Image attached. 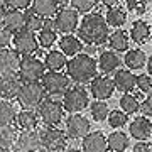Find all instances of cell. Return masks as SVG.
<instances>
[{
	"instance_id": "1",
	"label": "cell",
	"mask_w": 152,
	"mask_h": 152,
	"mask_svg": "<svg viewBox=\"0 0 152 152\" xmlns=\"http://www.w3.org/2000/svg\"><path fill=\"white\" fill-rule=\"evenodd\" d=\"M108 24L98 12L86 14L78 26V39L88 46H103L108 42Z\"/></svg>"
},
{
	"instance_id": "2",
	"label": "cell",
	"mask_w": 152,
	"mask_h": 152,
	"mask_svg": "<svg viewBox=\"0 0 152 152\" xmlns=\"http://www.w3.org/2000/svg\"><path fill=\"white\" fill-rule=\"evenodd\" d=\"M96 71L98 63L91 54H86V53H80L66 63V75L69 78V81L76 85L91 83V80L96 76Z\"/></svg>"
},
{
	"instance_id": "3",
	"label": "cell",
	"mask_w": 152,
	"mask_h": 152,
	"mask_svg": "<svg viewBox=\"0 0 152 152\" xmlns=\"http://www.w3.org/2000/svg\"><path fill=\"white\" fill-rule=\"evenodd\" d=\"M66 110L63 107V102L56 100L54 96H46L42 103L37 107L39 120L46 127H59V124L64 120Z\"/></svg>"
},
{
	"instance_id": "4",
	"label": "cell",
	"mask_w": 152,
	"mask_h": 152,
	"mask_svg": "<svg viewBox=\"0 0 152 152\" xmlns=\"http://www.w3.org/2000/svg\"><path fill=\"white\" fill-rule=\"evenodd\" d=\"M46 98V91L41 81L34 83H22V88L17 95V103L20 105L24 110H34L42 103Z\"/></svg>"
},
{
	"instance_id": "5",
	"label": "cell",
	"mask_w": 152,
	"mask_h": 152,
	"mask_svg": "<svg viewBox=\"0 0 152 152\" xmlns=\"http://www.w3.org/2000/svg\"><path fill=\"white\" fill-rule=\"evenodd\" d=\"M63 107L69 115L81 113L83 110L90 107V93L83 86H71L68 88V91L63 95Z\"/></svg>"
},
{
	"instance_id": "6",
	"label": "cell",
	"mask_w": 152,
	"mask_h": 152,
	"mask_svg": "<svg viewBox=\"0 0 152 152\" xmlns=\"http://www.w3.org/2000/svg\"><path fill=\"white\" fill-rule=\"evenodd\" d=\"M17 75H19V78L22 80V83L41 81V80H42V76L46 75V66H44V61H41L39 58H36V56L22 58Z\"/></svg>"
},
{
	"instance_id": "7",
	"label": "cell",
	"mask_w": 152,
	"mask_h": 152,
	"mask_svg": "<svg viewBox=\"0 0 152 152\" xmlns=\"http://www.w3.org/2000/svg\"><path fill=\"white\" fill-rule=\"evenodd\" d=\"M41 134V142H42V149L51 152H64L68 147V135L64 130H61L59 127H44Z\"/></svg>"
},
{
	"instance_id": "8",
	"label": "cell",
	"mask_w": 152,
	"mask_h": 152,
	"mask_svg": "<svg viewBox=\"0 0 152 152\" xmlns=\"http://www.w3.org/2000/svg\"><path fill=\"white\" fill-rule=\"evenodd\" d=\"M41 85L44 86V91L49 96L64 95L69 88V78L61 71H46V75L41 80Z\"/></svg>"
},
{
	"instance_id": "9",
	"label": "cell",
	"mask_w": 152,
	"mask_h": 152,
	"mask_svg": "<svg viewBox=\"0 0 152 152\" xmlns=\"http://www.w3.org/2000/svg\"><path fill=\"white\" fill-rule=\"evenodd\" d=\"M53 26H54L56 32H61L64 36L73 34L75 31H78V26H80L78 12L75 9H71V7H63L56 14L54 20H53Z\"/></svg>"
},
{
	"instance_id": "10",
	"label": "cell",
	"mask_w": 152,
	"mask_h": 152,
	"mask_svg": "<svg viewBox=\"0 0 152 152\" xmlns=\"http://www.w3.org/2000/svg\"><path fill=\"white\" fill-rule=\"evenodd\" d=\"M66 135L68 139L71 140H80V139H85V137L91 132V124L90 120L81 113H75V115H69L66 118Z\"/></svg>"
},
{
	"instance_id": "11",
	"label": "cell",
	"mask_w": 152,
	"mask_h": 152,
	"mask_svg": "<svg viewBox=\"0 0 152 152\" xmlns=\"http://www.w3.org/2000/svg\"><path fill=\"white\" fill-rule=\"evenodd\" d=\"M12 44H14V49L17 51V54L22 56V58L34 56L39 49L37 36L34 32H29V31H20L19 34H15L12 37Z\"/></svg>"
},
{
	"instance_id": "12",
	"label": "cell",
	"mask_w": 152,
	"mask_h": 152,
	"mask_svg": "<svg viewBox=\"0 0 152 152\" xmlns=\"http://www.w3.org/2000/svg\"><path fill=\"white\" fill-rule=\"evenodd\" d=\"M115 85L113 80L108 76H95L90 83V95L98 102H105L113 96Z\"/></svg>"
},
{
	"instance_id": "13",
	"label": "cell",
	"mask_w": 152,
	"mask_h": 152,
	"mask_svg": "<svg viewBox=\"0 0 152 152\" xmlns=\"http://www.w3.org/2000/svg\"><path fill=\"white\" fill-rule=\"evenodd\" d=\"M22 88L19 75H0V100H14Z\"/></svg>"
},
{
	"instance_id": "14",
	"label": "cell",
	"mask_w": 152,
	"mask_h": 152,
	"mask_svg": "<svg viewBox=\"0 0 152 152\" xmlns=\"http://www.w3.org/2000/svg\"><path fill=\"white\" fill-rule=\"evenodd\" d=\"M15 149H19V151H22V152H39L41 149H42L41 134H39L37 130L20 132V134H17Z\"/></svg>"
},
{
	"instance_id": "15",
	"label": "cell",
	"mask_w": 152,
	"mask_h": 152,
	"mask_svg": "<svg viewBox=\"0 0 152 152\" xmlns=\"http://www.w3.org/2000/svg\"><path fill=\"white\" fill-rule=\"evenodd\" d=\"M129 132L137 142H147V139L152 137V120L147 117H137L130 122Z\"/></svg>"
},
{
	"instance_id": "16",
	"label": "cell",
	"mask_w": 152,
	"mask_h": 152,
	"mask_svg": "<svg viewBox=\"0 0 152 152\" xmlns=\"http://www.w3.org/2000/svg\"><path fill=\"white\" fill-rule=\"evenodd\" d=\"M20 56L15 49L7 48L0 51V75H15L20 66Z\"/></svg>"
},
{
	"instance_id": "17",
	"label": "cell",
	"mask_w": 152,
	"mask_h": 152,
	"mask_svg": "<svg viewBox=\"0 0 152 152\" xmlns=\"http://www.w3.org/2000/svg\"><path fill=\"white\" fill-rule=\"evenodd\" d=\"M2 27L5 29V31H9L12 36L19 34L20 31H26V12L7 9Z\"/></svg>"
},
{
	"instance_id": "18",
	"label": "cell",
	"mask_w": 152,
	"mask_h": 152,
	"mask_svg": "<svg viewBox=\"0 0 152 152\" xmlns=\"http://www.w3.org/2000/svg\"><path fill=\"white\" fill-rule=\"evenodd\" d=\"M81 152H108V140L102 132H90L81 140Z\"/></svg>"
},
{
	"instance_id": "19",
	"label": "cell",
	"mask_w": 152,
	"mask_h": 152,
	"mask_svg": "<svg viewBox=\"0 0 152 152\" xmlns=\"http://www.w3.org/2000/svg\"><path fill=\"white\" fill-rule=\"evenodd\" d=\"M39 124V115L36 110H24L22 108L17 113L15 118V129H19L20 132H31V130H37Z\"/></svg>"
},
{
	"instance_id": "20",
	"label": "cell",
	"mask_w": 152,
	"mask_h": 152,
	"mask_svg": "<svg viewBox=\"0 0 152 152\" xmlns=\"http://www.w3.org/2000/svg\"><path fill=\"white\" fill-rule=\"evenodd\" d=\"M113 85H115V90L122 91L124 95L130 93L137 86V76L130 69H118L113 76Z\"/></svg>"
},
{
	"instance_id": "21",
	"label": "cell",
	"mask_w": 152,
	"mask_h": 152,
	"mask_svg": "<svg viewBox=\"0 0 152 152\" xmlns=\"http://www.w3.org/2000/svg\"><path fill=\"white\" fill-rule=\"evenodd\" d=\"M31 10L42 19L56 17V14L59 12V0H32Z\"/></svg>"
},
{
	"instance_id": "22",
	"label": "cell",
	"mask_w": 152,
	"mask_h": 152,
	"mask_svg": "<svg viewBox=\"0 0 152 152\" xmlns=\"http://www.w3.org/2000/svg\"><path fill=\"white\" fill-rule=\"evenodd\" d=\"M120 66H122V59L118 58V54L115 51H103L100 54V58H98V68L105 75L117 73Z\"/></svg>"
},
{
	"instance_id": "23",
	"label": "cell",
	"mask_w": 152,
	"mask_h": 152,
	"mask_svg": "<svg viewBox=\"0 0 152 152\" xmlns=\"http://www.w3.org/2000/svg\"><path fill=\"white\" fill-rule=\"evenodd\" d=\"M83 49V42L78 37H75L73 34H68V36H63L59 39V51L66 58H75V56L80 54V51Z\"/></svg>"
},
{
	"instance_id": "24",
	"label": "cell",
	"mask_w": 152,
	"mask_h": 152,
	"mask_svg": "<svg viewBox=\"0 0 152 152\" xmlns=\"http://www.w3.org/2000/svg\"><path fill=\"white\" fill-rule=\"evenodd\" d=\"M125 66L130 71H137L142 69L147 64V56L142 49H129L125 53Z\"/></svg>"
},
{
	"instance_id": "25",
	"label": "cell",
	"mask_w": 152,
	"mask_h": 152,
	"mask_svg": "<svg viewBox=\"0 0 152 152\" xmlns=\"http://www.w3.org/2000/svg\"><path fill=\"white\" fill-rule=\"evenodd\" d=\"M58 41V32H56L53 22H46L44 27L37 32V42H39V48H44V49H49L53 44Z\"/></svg>"
},
{
	"instance_id": "26",
	"label": "cell",
	"mask_w": 152,
	"mask_h": 152,
	"mask_svg": "<svg viewBox=\"0 0 152 152\" xmlns=\"http://www.w3.org/2000/svg\"><path fill=\"white\" fill-rule=\"evenodd\" d=\"M17 107L10 100H0V125H15Z\"/></svg>"
},
{
	"instance_id": "27",
	"label": "cell",
	"mask_w": 152,
	"mask_h": 152,
	"mask_svg": "<svg viewBox=\"0 0 152 152\" xmlns=\"http://www.w3.org/2000/svg\"><path fill=\"white\" fill-rule=\"evenodd\" d=\"M130 37L135 44H145L151 37V26L144 20H135L130 29Z\"/></svg>"
},
{
	"instance_id": "28",
	"label": "cell",
	"mask_w": 152,
	"mask_h": 152,
	"mask_svg": "<svg viewBox=\"0 0 152 152\" xmlns=\"http://www.w3.org/2000/svg\"><path fill=\"white\" fill-rule=\"evenodd\" d=\"M66 56L61 51H49L46 58H44V66L48 71H61L63 68H66Z\"/></svg>"
},
{
	"instance_id": "29",
	"label": "cell",
	"mask_w": 152,
	"mask_h": 152,
	"mask_svg": "<svg viewBox=\"0 0 152 152\" xmlns=\"http://www.w3.org/2000/svg\"><path fill=\"white\" fill-rule=\"evenodd\" d=\"M17 129L14 125H0V151H7L15 145Z\"/></svg>"
},
{
	"instance_id": "30",
	"label": "cell",
	"mask_w": 152,
	"mask_h": 152,
	"mask_svg": "<svg viewBox=\"0 0 152 152\" xmlns=\"http://www.w3.org/2000/svg\"><path fill=\"white\" fill-rule=\"evenodd\" d=\"M107 140H108V151L112 152H125L127 147L130 145L129 135L125 132H112Z\"/></svg>"
},
{
	"instance_id": "31",
	"label": "cell",
	"mask_w": 152,
	"mask_h": 152,
	"mask_svg": "<svg viewBox=\"0 0 152 152\" xmlns=\"http://www.w3.org/2000/svg\"><path fill=\"white\" fill-rule=\"evenodd\" d=\"M108 44L115 53H117V51H124L125 53V51H129V36H127L125 31L117 29V31L112 32V36L108 37Z\"/></svg>"
},
{
	"instance_id": "32",
	"label": "cell",
	"mask_w": 152,
	"mask_h": 152,
	"mask_svg": "<svg viewBox=\"0 0 152 152\" xmlns=\"http://www.w3.org/2000/svg\"><path fill=\"white\" fill-rule=\"evenodd\" d=\"M118 105H120V110H122L125 115H134V113H137V112L140 110V103H139L137 96L135 95H130V93L122 95Z\"/></svg>"
},
{
	"instance_id": "33",
	"label": "cell",
	"mask_w": 152,
	"mask_h": 152,
	"mask_svg": "<svg viewBox=\"0 0 152 152\" xmlns=\"http://www.w3.org/2000/svg\"><path fill=\"white\" fill-rule=\"evenodd\" d=\"M105 20H107V24H108V27L112 26V27L120 29L125 24V20H127V12L122 10V9H118V7L108 9L107 15H105Z\"/></svg>"
},
{
	"instance_id": "34",
	"label": "cell",
	"mask_w": 152,
	"mask_h": 152,
	"mask_svg": "<svg viewBox=\"0 0 152 152\" xmlns=\"http://www.w3.org/2000/svg\"><path fill=\"white\" fill-rule=\"evenodd\" d=\"M90 113H91V117H93L95 122H103V120L108 118L110 108H108V105L105 103V102L95 100L93 103H90Z\"/></svg>"
},
{
	"instance_id": "35",
	"label": "cell",
	"mask_w": 152,
	"mask_h": 152,
	"mask_svg": "<svg viewBox=\"0 0 152 152\" xmlns=\"http://www.w3.org/2000/svg\"><path fill=\"white\" fill-rule=\"evenodd\" d=\"M44 19L39 17L37 14H34L32 10H27L26 12V31L29 32H39L41 29L44 27Z\"/></svg>"
},
{
	"instance_id": "36",
	"label": "cell",
	"mask_w": 152,
	"mask_h": 152,
	"mask_svg": "<svg viewBox=\"0 0 152 152\" xmlns=\"http://www.w3.org/2000/svg\"><path fill=\"white\" fill-rule=\"evenodd\" d=\"M107 120H108V125L112 129H122L129 122V115H125L122 110H112Z\"/></svg>"
},
{
	"instance_id": "37",
	"label": "cell",
	"mask_w": 152,
	"mask_h": 152,
	"mask_svg": "<svg viewBox=\"0 0 152 152\" xmlns=\"http://www.w3.org/2000/svg\"><path fill=\"white\" fill-rule=\"evenodd\" d=\"M96 7V0H71V9L76 12H81L83 15L91 14V10Z\"/></svg>"
},
{
	"instance_id": "38",
	"label": "cell",
	"mask_w": 152,
	"mask_h": 152,
	"mask_svg": "<svg viewBox=\"0 0 152 152\" xmlns=\"http://www.w3.org/2000/svg\"><path fill=\"white\" fill-rule=\"evenodd\" d=\"M125 5H127L129 10L142 15V14H145V10H147V0H125Z\"/></svg>"
},
{
	"instance_id": "39",
	"label": "cell",
	"mask_w": 152,
	"mask_h": 152,
	"mask_svg": "<svg viewBox=\"0 0 152 152\" xmlns=\"http://www.w3.org/2000/svg\"><path fill=\"white\" fill-rule=\"evenodd\" d=\"M137 86L139 90L144 93H151L152 91V78L151 75H140L137 76Z\"/></svg>"
},
{
	"instance_id": "40",
	"label": "cell",
	"mask_w": 152,
	"mask_h": 152,
	"mask_svg": "<svg viewBox=\"0 0 152 152\" xmlns=\"http://www.w3.org/2000/svg\"><path fill=\"white\" fill-rule=\"evenodd\" d=\"M4 4L12 10H26V9L31 7L32 0H5Z\"/></svg>"
},
{
	"instance_id": "41",
	"label": "cell",
	"mask_w": 152,
	"mask_h": 152,
	"mask_svg": "<svg viewBox=\"0 0 152 152\" xmlns=\"http://www.w3.org/2000/svg\"><path fill=\"white\" fill-rule=\"evenodd\" d=\"M140 112H142V117L152 118V95H147L145 100L140 103Z\"/></svg>"
},
{
	"instance_id": "42",
	"label": "cell",
	"mask_w": 152,
	"mask_h": 152,
	"mask_svg": "<svg viewBox=\"0 0 152 152\" xmlns=\"http://www.w3.org/2000/svg\"><path fill=\"white\" fill-rule=\"evenodd\" d=\"M12 36L9 31H5L4 27H0V51H4V49H7L9 46L12 44Z\"/></svg>"
},
{
	"instance_id": "43",
	"label": "cell",
	"mask_w": 152,
	"mask_h": 152,
	"mask_svg": "<svg viewBox=\"0 0 152 152\" xmlns=\"http://www.w3.org/2000/svg\"><path fill=\"white\" fill-rule=\"evenodd\" d=\"M132 152H152V144L149 142H137Z\"/></svg>"
},
{
	"instance_id": "44",
	"label": "cell",
	"mask_w": 152,
	"mask_h": 152,
	"mask_svg": "<svg viewBox=\"0 0 152 152\" xmlns=\"http://www.w3.org/2000/svg\"><path fill=\"white\" fill-rule=\"evenodd\" d=\"M105 7H108V9H115V7L120 4V0H100Z\"/></svg>"
},
{
	"instance_id": "45",
	"label": "cell",
	"mask_w": 152,
	"mask_h": 152,
	"mask_svg": "<svg viewBox=\"0 0 152 152\" xmlns=\"http://www.w3.org/2000/svg\"><path fill=\"white\" fill-rule=\"evenodd\" d=\"M5 12H7L5 5H4V4H0V27L4 26V17H5Z\"/></svg>"
},
{
	"instance_id": "46",
	"label": "cell",
	"mask_w": 152,
	"mask_h": 152,
	"mask_svg": "<svg viewBox=\"0 0 152 152\" xmlns=\"http://www.w3.org/2000/svg\"><path fill=\"white\" fill-rule=\"evenodd\" d=\"M147 69H149V75L152 76V56L147 59Z\"/></svg>"
},
{
	"instance_id": "47",
	"label": "cell",
	"mask_w": 152,
	"mask_h": 152,
	"mask_svg": "<svg viewBox=\"0 0 152 152\" xmlns=\"http://www.w3.org/2000/svg\"><path fill=\"white\" fill-rule=\"evenodd\" d=\"M66 152H81V149H69V151H66Z\"/></svg>"
},
{
	"instance_id": "48",
	"label": "cell",
	"mask_w": 152,
	"mask_h": 152,
	"mask_svg": "<svg viewBox=\"0 0 152 152\" xmlns=\"http://www.w3.org/2000/svg\"><path fill=\"white\" fill-rule=\"evenodd\" d=\"M39 152H51V151H46V149H41Z\"/></svg>"
},
{
	"instance_id": "49",
	"label": "cell",
	"mask_w": 152,
	"mask_h": 152,
	"mask_svg": "<svg viewBox=\"0 0 152 152\" xmlns=\"http://www.w3.org/2000/svg\"><path fill=\"white\" fill-rule=\"evenodd\" d=\"M10 152H22V151H19V149H14V151H10Z\"/></svg>"
},
{
	"instance_id": "50",
	"label": "cell",
	"mask_w": 152,
	"mask_h": 152,
	"mask_svg": "<svg viewBox=\"0 0 152 152\" xmlns=\"http://www.w3.org/2000/svg\"><path fill=\"white\" fill-rule=\"evenodd\" d=\"M4 2H5V0H0V4H4Z\"/></svg>"
},
{
	"instance_id": "51",
	"label": "cell",
	"mask_w": 152,
	"mask_h": 152,
	"mask_svg": "<svg viewBox=\"0 0 152 152\" xmlns=\"http://www.w3.org/2000/svg\"><path fill=\"white\" fill-rule=\"evenodd\" d=\"M0 152H7V151H0Z\"/></svg>"
},
{
	"instance_id": "52",
	"label": "cell",
	"mask_w": 152,
	"mask_h": 152,
	"mask_svg": "<svg viewBox=\"0 0 152 152\" xmlns=\"http://www.w3.org/2000/svg\"><path fill=\"white\" fill-rule=\"evenodd\" d=\"M59 2H61V0H59Z\"/></svg>"
}]
</instances>
